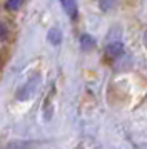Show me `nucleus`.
Returning a JSON list of instances; mask_svg holds the SVG:
<instances>
[{
  "mask_svg": "<svg viewBox=\"0 0 147 149\" xmlns=\"http://www.w3.org/2000/svg\"><path fill=\"white\" fill-rule=\"evenodd\" d=\"M40 86H42V75L40 74L30 75L25 81V84L17 91V95H15V97H17L19 101H28V99H32L33 95L37 94V91H39Z\"/></svg>",
  "mask_w": 147,
  "mask_h": 149,
  "instance_id": "nucleus-1",
  "label": "nucleus"
},
{
  "mask_svg": "<svg viewBox=\"0 0 147 149\" xmlns=\"http://www.w3.org/2000/svg\"><path fill=\"white\" fill-rule=\"evenodd\" d=\"M62 8L65 10V14L70 17V19H75L77 14H79V7H77V2L75 0H59Z\"/></svg>",
  "mask_w": 147,
  "mask_h": 149,
  "instance_id": "nucleus-3",
  "label": "nucleus"
},
{
  "mask_svg": "<svg viewBox=\"0 0 147 149\" xmlns=\"http://www.w3.org/2000/svg\"><path fill=\"white\" fill-rule=\"evenodd\" d=\"M107 55L112 57V59H119L124 55V44L120 40H112L107 44Z\"/></svg>",
  "mask_w": 147,
  "mask_h": 149,
  "instance_id": "nucleus-2",
  "label": "nucleus"
},
{
  "mask_svg": "<svg viewBox=\"0 0 147 149\" xmlns=\"http://www.w3.org/2000/svg\"><path fill=\"white\" fill-rule=\"evenodd\" d=\"M142 40H144V45L147 47V30L144 32V37H142Z\"/></svg>",
  "mask_w": 147,
  "mask_h": 149,
  "instance_id": "nucleus-9",
  "label": "nucleus"
},
{
  "mask_svg": "<svg viewBox=\"0 0 147 149\" xmlns=\"http://www.w3.org/2000/svg\"><path fill=\"white\" fill-rule=\"evenodd\" d=\"M37 142L35 141H10L2 149H35Z\"/></svg>",
  "mask_w": 147,
  "mask_h": 149,
  "instance_id": "nucleus-4",
  "label": "nucleus"
},
{
  "mask_svg": "<svg viewBox=\"0 0 147 149\" xmlns=\"http://www.w3.org/2000/svg\"><path fill=\"white\" fill-rule=\"evenodd\" d=\"M80 47L84 49V50H90V49L95 47V40H94V37H90L89 34H84L80 37Z\"/></svg>",
  "mask_w": 147,
  "mask_h": 149,
  "instance_id": "nucleus-6",
  "label": "nucleus"
},
{
  "mask_svg": "<svg viewBox=\"0 0 147 149\" xmlns=\"http://www.w3.org/2000/svg\"><path fill=\"white\" fill-rule=\"evenodd\" d=\"M115 3H117V0H99V7H100V10H104V12L114 8Z\"/></svg>",
  "mask_w": 147,
  "mask_h": 149,
  "instance_id": "nucleus-7",
  "label": "nucleus"
},
{
  "mask_svg": "<svg viewBox=\"0 0 147 149\" xmlns=\"http://www.w3.org/2000/svg\"><path fill=\"white\" fill-rule=\"evenodd\" d=\"M47 39H49L50 44L59 45L60 40H62V32H60L59 29H50V30H49V34H47Z\"/></svg>",
  "mask_w": 147,
  "mask_h": 149,
  "instance_id": "nucleus-5",
  "label": "nucleus"
},
{
  "mask_svg": "<svg viewBox=\"0 0 147 149\" xmlns=\"http://www.w3.org/2000/svg\"><path fill=\"white\" fill-rule=\"evenodd\" d=\"M22 3H24V0H7L5 7L8 8V10H19V8L22 7Z\"/></svg>",
  "mask_w": 147,
  "mask_h": 149,
  "instance_id": "nucleus-8",
  "label": "nucleus"
}]
</instances>
